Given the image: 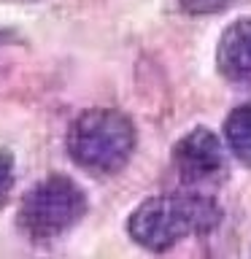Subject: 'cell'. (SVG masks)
<instances>
[{
  "label": "cell",
  "mask_w": 251,
  "mask_h": 259,
  "mask_svg": "<svg viewBox=\"0 0 251 259\" xmlns=\"http://www.w3.org/2000/svg\"><path fill=\"white\" fill-rule=\"evenodd\" d=\"M222 219V210L202 194H162L138 205L130 216V238L149 251H170L192 235L211 232Z\"/></svg>",
  "instance_id": "6da1fadb"
},
{
  "label": "cell",
  "mask_w": 251,
  "mask_h": 259,
  "mask_svg": "<svg viewBox=\"0 0 251 259\" xmlns=\"http://www.w3.org/2000/svg\"><path fill=\"white\" fill-rule=\"evenodd\" d=\"M87 213V197L68 176H49L24 194L19 205V227L32 240H52L68 232Z\"/></svg>",
  "instance_id": "3957f363"
},
{
  "label": "cell",
  "mask_w": 251,
  "mask_h": 259,
  "mask_svg": "<svg viewBox=\"0 0 251 259\" xmlns=\"http://www.w3.org/2000/svg\"><path fill=\"white\" fill-rule=\"evenodd\" d=\"M181 6L192 14H211L227 6V0H181Z\"/></svg>",
  "instance_id": "ba28073f"
},
{
  "label": "cell",
  "mask_w": 251,
  "mask_h": 259,
  "mask_svg": "<svg viewBox=\"0 0 251 259\" xmlns=\"http://www.w3.org/2000/svg\"><path fill=\"white\" fill-rule=\"evenodd\" d=\"M135 149V127L121 111L89 108L68 130V154L92 176L119 173Z\"/></svg>",
  "instance_id": "7a4b0ae2"
},
{
  "label": "cell",
  "mask_w": 251,
  "mask_h": 259,
  "mask_svg": "<svg viewBox=\"0 0 251 259\" xmlns=\"http://www.w3.org/2000/svg\"><path fill=\"white\" fill-rule=\"evenodd\" d=\"M11 189H14V157L8 151H0V208L8 202Z\"/></svg>",
  "instance_id": "52a82bcc"
},
{
  "label": "cell",
  "mask_w": 251,
  "mask_h": 259,
  "mask_svg": "<svg viewBox=\"0 0 251 259\" xmlns=\"http://www.w3.org/2000/svg\"><path fill=\"white\" fill-rule=\"evenodd\" d=\"M173 162H176V170L181 173V178L186 184L208 181V178H214L224 165L222 141H219L211 130L197 127L176 143Z\"/></svg>",
  "instance_id": "277c9868"
},
{
  "label": "cell",
  "mask_w": 251,
  "mask_h": 259,
  "mask_svg": "<svg viewBox=\"0 0 251 259\" xmlns=\"http://www.w3.org/2000/svg\"><path fill=\"white\" fill-rule=\"evenodd\" d=\"M224 138L232 157L251 167V103H243L224 119Z\"/></svg>",
  "instance_id": "8992f818"
},
{
  "label": "cell",
  "mask_w": 251,
  "mask_h": 259,
  "mask_svg": "<svg viewBox=\"0 0 251 259\" xmlns=\"http://www.w3.org/2000/svg\"><path fill=\"white\" fill-rule=\"evenodd\" d=\"M219 70L232 81H251V16L224 30L216 52Z\"/></svg>",
  "instance_id": "5b68a950"
}]
</instances>
